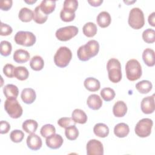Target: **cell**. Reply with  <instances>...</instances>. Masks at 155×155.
<instances>
[{
    "label": "cell",
    "instance_id": "obj_22",
    "mask_svg": "<svg viewBox=\"0 0 155 155\" xmlns=\"http://www.w3.org/2000/svg\"><path fill=\"white\" fill-rule=\"evenodd\" d=\"M130 132L129 126L125 123L117 124L114 128V133L118 137H125Z\"/></svg>",
    "mask_w": 155,
    "mask_h": 155
},
{
    "label": "cell",
    "instance_id": "obj_13",
    "mask_svg": "<svg viewBox=\"0 0 155 155\" xmlns=\"http://www.w3.org/2000/svg\"><path fill=\"white\" fill-rule=\"evenodd\" d=\"M64 140L62 137L58 134H54L51 136L46 138L45 143L47 146L51 149H58L59 148L62 143Z\"/></svg>",
    "mask_w": 155,
    "mask_h": 155
},
{
    "label": "cell",
    "instance_id": "obj_27",
    "mask_svg": "<svg viewBox=\"0 0 155 155\" xmlns=\"http://www.w3.org/2000/svg\"><path fill=\"white\" fill-rule=\"evenodd\" d=\"M48 18V15L44 14L39 5H38L35 7L34 12H33V20L35 21V22L39 24H44V22H46Z\"/></svg>",
    "mask_w": 155,
    "mask_h": 155
},
{
    "label": "cell",
    "instance_id": "obj_9",
    "mask_svg": "<svg viewBox=\"0 0 155 155\" xmlns=\"http://www.w3.org/2000/svg\"><path fill=\"white\" fill-rule=\"evenodd\" d=\"M78 28L73 25H68L58 29L55 35L56 38L61 41H67L78 33Z\"/></svg>",
    "mask_w": 155,
    "mask_h": 155
},
{
    "label": "cell",
    "instance_id": "obj_19",
    "mask_svg": "<svg viewBox=\"0 0 155 155\" xmlns=\"http://www.w3.org/2000/svg\"><path fill=\"white\" fill-rule=\"evenodd\" d=\"M30 58L29 53L23 49L16 50L13 54V60L19 64H23L27 62Z\"/></svg>",
    "mask_w": 155,
    "mask_h": 155
},
{
    "label": "cell",
    "instance_id": "obj_8",
    "mask_svg": "<svg viewBox=\"0 0 155 155\" xmlns=\"http://www.w3.org/2000/svg\"><path fill=\"white\" fill-rule=\"evenodd\" d=\"M153 122L151 119L143 118L140 120L136 125L134 131L137 136L140 137H146L150 135Z\"/></svg>",
    "mask_w": 155,
    "mask_h": 155
},
{
    "label": "cell",
    "instance_id": "obj_24",
    "mask_svg": "<svg viewBox=\"0 0 155 155\" xmlns=\"http://www.w3.org/2000/svg\"><path fill=\"white\" fill-rule=\"evenodd\" d=\"M93 132L99 137H106L109 134V128L105 124L98 123L94 126Z\"/></svg>",
    "mask_w": 155,
    "mask_h": 155
},
{
    "label": "cell",
    "instance_id": "obj_3",
    "mask_svg": "<svg viewBox=\"0 0 155 155\" xmlns=\"http://www.w3.org/2000/svg\"><path fill=\"white\" fill-rule=\"evenodd\" d=\"M72 58V53L67 47H60L54 56V62L56 66L60 68L67 67Z\"/></svg>",
    "mask_w": 155,
    "mask_h": 155
},
{
    "label": "cell",
    "instance_id": "obj_1",
    "mask_svg": "<svg viewBox=\"0 0 155 155\" xmlns=\"http://www.w3.org/2000/svg\"><path fill=\"white\" fill-rule=\"evenodd\" d=\"M99 51V44L94 39L90 40L84 45L79 47L77 55L80 61H87L91 58L97 55Z\"/></svg>",
    "mask_w": 155,
    "mask_h": 155
},
{
    "label": "cell",
    "instance_id": "obj_7",
    "mask_svg": "<svg viewBox=\"0 0 155 155\" xmlns=\"http://www.w3.org/2000/svg\"><path fill=\"white\" fill-rule=\"evenodd\" d=\"M14 40L18 45L31 47L35 44L36 38L35 35L30 31H19L15 35Z\"/></svg>",
    "mask_w": 155,
    "mask_h": 155
},
{
    "label": "cell",
    "instance_id": "obj_20",
    "mask_svg": "<svg viewBox=\"0 0 155 155\" xmlns=\"http://www.w3.org/2000/svg\"><path fill=\"white\" fill-rule=\"evenodd\" d=\"M84 85L85 88L90 91H98L101 87L99 81L92 77H89L85 79L84 82Z\"/></svg>",
    "mask_w": 155,
    "mask_h": 155
},
{
    "label": "cell",
    "instance_id": "obj_28",
    "mask_svg": "<svg viewBox=\"0 0 155 155\" xmlns=\"http://www.w3.org/2000/svg\"><path fill=\"white\" fill-rule=\"evenodd\" d=\"M97 28L96 25L92 22L86 23L82 28L83 33L85 36L88 38H91L95 36L97 33Z\"/></svg>",
    "mask_w": 155,
    "mask_h": 155
},
{
    "label": "cell",
    "instance_id": "obj_40",
    "mask_svg": "<svg viewBox=\"0 0 155 155\" xmlns=\"http://www.w3.org/2000/svg\"><path fill=\"white\" fill-rule=\"evenodd\" d=\"M60 18L64 22H71L75 18V13H72L62 8L60 12Z\"/></svg>",
    "mask_w": 155,
    "mask_h": 155
},
{
    "label": "cell",
    "instance_id": "obj_31",
    "mask_svg": "<svg viewBox=\"0 0 155 155\" xmlns=\"http://www.w3.org/2000/svg\"><path fill=\"white\" fill-rule=\"evenodd\" d=\"M29 76V72L27 68L23 66L15 67L14 71V76L19 81L26 80Z\"/></svg>",
    "mask_w": 155,
    "mask_h": 155
},
{
    "label": "cell",
    "instance_id": "obj_15",
    "mask_svg": "<svg viewBox=\"0 0 155 155\" xmlns=\"http://www.w3.org/2000/svg\"><path fill=\"white\" fill-rule=\"evenodd\" d=\"M88 107L93 110H97L101 108L102 105V101L101 97L96 94L90 95L87 100Z\"/></svg>",
    "mask_w": 155,
    "mask_h": 155
},
{
    "label": "cell",
    "instance_id": "obj_23",
    "mask_svg": "<svg viewBox=\"0 0 155 155\" xmlns=\"http://www.w3.org/2000/svg\"><path fill=\"white\" fill-rule=\"evenodd\" d=\"M71 118L76 123L84 124L87 121V116L86 113L81 109H75L71 114Z\"/></svg>",
    "mask_w": 155,
    "mask_h": 155
},
{
    "label": "cell",
    "instance_id": "obj_47",
    "mask_svg": "<svg viewBox=\"0 0 155 155\" xmlns=\"http://www.w3.org/2000/svg\"><path fill=\"white\" fill-rule=\"evenodd\" d=\"M88 2L93 7L100 6L101 4L103 2V0H88Z\"/></svg>",
    "mask_w": 155,
    "mask_h": 155
},
{
    "label": "cell",
    "instance_id": "obj_5",
    "mask_svg": "<svg viewBox=\"0 0 155 155\" xmlns=\"http://www.w3.org/2000/svg\"><path fill=\"white\" fill-rule=\"evenodd\" d=\"M129 25L136 30L142 28L145 24V18L142 10L138 8H133L129 13L128 19Z\"/></svg>",
    "mask_w": 155,
    "mask_h": 155
},
{
    "label": "cell",
    "instance_id": "obj_6",
    "mask_svg": "<svg viewBox=\"0 0 155 155\" xmlns=\"http://www.w3.org/2000/svg\"><path fill=\"white\" fill-rule=\"evenodd\" d=\"M4 109L13 119L20 117L23 113L22 108L16 99H7L4 102Z\"/></svg>",
    "mask_w": 155,
    "mask_h": 155
},
{
    "label": "cell",
    "instance_id": "obj_25",
    "mask_svg": "<svg viewBox=\"0 0 155 155\" xmlns=\"http://www.w3.org/2000/svg\"><path fill=\"white\" fill-rule=\"evenodd\" d=\"M39 6L42 12L44 14L48 15L54 10L56 7V1L51 0H43L41 2Z\"/></svg>",
    "mask_w": 155,
    "mask_h": 155
},
{
    "label": "cell",
    "instance_id": "obj_43",
    "mask_svg": "<svg viewBox=\"0 0 155 155\" xmlns=\"http://www.w3.org/2000/svg\"><path fill=\"white\" fill-rule=\"evenodd\" d=\"M1 33L0 35L1 36H8L10 35L13 29L11 26L8 25L7 24L3 23L2 22H1Z\"/></svg>",
    "mask_w": 155,
    "mask_h": 155
},
{
    "label": "cell",
    "instance_id": "obj_41",
    "mask_svg": "<svg viewBox=\"0 0 155 155\" xmlns=\"http://www.w3.org/2000/svg\"><path fill=\"white\" fill-rule=\"evenodd\" d=\"M58 124L61 127V128H67L71 125H75L76 122L73 121L72 118L68 117H63L60 118L58 120Z\"/></svg>",
    "mask_w": 155,
    "mask_h": 155
},
{
    "label": "cell",
    "instance_id": "obj_39",
    "mask_svg": "<svg viewBox=\"0 0 155 155\" xmlns=\"http://www.w3.org/2000/svg\"><path fill=\"white\" fill-rule=\"evenodd\" d=\"M10 137L15 143L21 142L24 137V133L20 130H14L10 134Z\"/></svg>",
    "mask_w": 155,
    "mask_h": 155
},
{
    "label": "cell",
    "instance_id": "obj_26",
    "mask_svg": "<svg viewBox=\"0 0 155 155\" xmlns=\"http://www.w3.org/2000/svg\"><path fill=\"white\" fill-rule=\"evenodd\" d=\"M18 18L22 22H30L33 19V12L28 8L23 7L19 10Z\"/></svg>",
    "mask_w": 155,
    "mask_h": 155
},
{
    "label": "cell",
    "instance_id": "obj_21",
    "mask_svg": "<svg viewBox=\"0 0 155 155\" xmlns=\"http://www.w3.org/2000/svg\"><path fill=\"white\" fill-rule=\"evenodd\" d=\"M3 93L7 99H16L19 94V90L17 86L10 84L4 86Z\"/></svg>",
    "mask_w": 155,
    "mask_h": 155
},
{
    "label": "cell",
    "instance_id": "obj_29",
    "mask_svg": "<svg viewBox=\"0 0 155 155\" xmlns=\"http://www.w3.org/2000/svg\"><path fill=\"white\" fill-rule=\"evenodd\" d=\"M153 88L151 82L147 80H143L136 84V88L142 94H147L149 93Z\"/></svg>",
    "mask_w": 155,
    "mask_h": 155
},
{
    "label": "cell",
    "instance_id": "obj_14",
    "mask_svg": "<svg viewBox=\"0 0 155 155\" xmlns=\"http://www.w3.org/2000/svg\"><path fill=\"white\" fill-rule=\"evenodd\" d=\"M21 97L24 103L31 104L36 99V92L33 88H25L22 90L21 94Z\"/></svg>",
    "mask_w": 155,
    "mask_h": 155
},
{
    "label": "cell",
    "instance_id": "obj_10",
    "mask_svg": "<svg viewBox=\"0 0 155 155\" xmlns=\"http://www.w3.org/2000/svg\"><path fill=\"white\" fill-rule=\"evenodd\" d=\"M87 155H103L104 147L102 143L98 140L91 139L86 145Z\"/></svg>",
    "mask_w": 155,
    "mask_h": 155
},
{
    "label": "cell",
    "instance_id": "obj_42",
    "mask_svg": "<svg viewBox=\"0 0 155 155\" xmlns=\"http://www.w3.org/2000/svg\"><path fill=\"white\" fill-rule=\"evenodd\" d=\"M15 67L11 64H7L3 68L4 74L8 78H12L14 77V71Z\"/></svg>",
    "mask_w": 155,
    "mask_h": 155
},
{
    "label": "cell",
    "instance_id": "obj_2",
    "mask_svg": "<svg viewBox=\"0 0 155 155\" xmlns=\"http://www.w3.org/2000/svg\"><path fill=\"white\" fill-rule=\"evenodd\" d=\"M109 80L113 83L119 82L122 79L121 65L119 61L116 58L110 59L107 64Z\"/></svg>",
    "mask_w": 155,
    "mask_h": 155
},
{
    "label": "cell",
    "instance_id": "obj_18",
    "mask_svg": "<svg viewBox=\"0 0 155 155\" xmlns=\"http://www.w3.org/2000/svg\"><path fill=\"white\" fill-rule=\"evenodd\" d=\"M142 59L147 66L153 67L155 64L154 51L150 48H145L142 53Z\"/></svg>",
    "mask_w": 155,
    "mask_h": 155
},
{
    "label": "cell",
    "instance_id": "obj_11",
    "mask_svg": "<svg viewBox=\"0 0 155 155\" xmlns=\"http://www.w3.org/2000/svg\"><path fill=\"white\" fill-rule=\"evenodd\" d=\"M142 111L147 114H151L154 111V94L151 96H147L142 99L140 104Z\"/></svg>",
    "mask_w": 155,
    "mask_h": 155
},
{
    "label": "cell",
    "instance_id": "obj_32",
    "mask_svg": "<svg viewBox=\"0 0 155 155\" xmlns=\"http://www.w3.org/2000/svg\"><path fill=\"white\" fill-rule=\"evenodd\" d=\"M38 127V122L33 119H27L25 120L22 123V129L27 133H35Z\"/></svg>",
    "mask_w": 155,
    "mask_h": 155
},
{
    "label": "cell",
    "instance_id": "obj_44",
    "mask_svg": "<svg viewBox=\"0 0 155 155\" xmlns=\"http://www.w3.org/2000/svg\"><path fill=\"white\" fill-rule=\"evenodd\" d=\"M10 129V125L5 120H1L0 122V133L1 134L7 133Z\"/></svg>",
    "mask_w": 155,
    "mask_h": 155
},
{
    "label": "cell",
    "instance_id": "obj_34",
    "mask_svg": "<svg viewBox=\"0 0 155 155\" xmlns=\"http://www.w3.org/2000/svg\"><path fill=\"white\" fill-rule=\"evenodd\" d=\"M40 133L42 137L47 138L55 134L56 128L52 124H45L41 127Z\"/></svg>",
    "mask_w": 155,
    "mask_h": 155
},
{
    "label": "cell",
    "instance_id": "obj_12",
    "mask_svg": "<svg viewBox=\"0 0 155 155\" xmlns=\"http://www.w3.org/2000/svg\"><path fill=\"white\" fill-rule=\"evenodd\" d=\"M27 145L30 150L37 151L39 150L42 145V139L35 133H31L27 138Z\"/></svg>",
    "mask_w": 155,
    "mask_h": 155
},
{
    "label": "cell",
    "instance_id": "obj_30",
    "mask_svg": "<svg viewBox=\"0 0 155 155\" xmlns=\"http://www.w3.org/2000/svg\"><path fill=\"white\" fill-rule=\"evenodd\" d=\"M30 66L31 68L35 71H40L44 66V59L40 56H35L30 61Z\"/></svg>",
    "mask_w": 155,
    "mask_h": 155
},
{
    "label": "cell",
    "instance_id": "obj_33",
    "mask_svg": "<svg viewBox=\"0 0 155 155\" xmlns=\"http://www.w3.org/2000/svg\"><path fill=\"white\" fill-rule=\"evenodd\" d=\"M65 135L66 137L70 140L76 139L79 136V131L75 125H71L67 128L65 130Z\"/></svg>",
    "mask_w": 155,
    "mask_h": 155
},
{
    "label": "cell",
    "instance_id": "obj_48",
    "mask_svg": "<svg viewBox=\"0 0 155 155\" xmlns=\"http://www.w3.org/2000/svg\"><path fill=\"white\" fill-rule=\"evenodd\" d=\"M25 1V2H26V3H27V4H34V3H35L36 2V0H35V1H33V0H31V1Z\"/></svg>",
    "mask_w": 155,
    "mask_h": 155
},
{
    "label": "cell",
    "instance_id": "obj_46",
    "mask_svg": "<svg viewBox=\"0 0 155 155\" xmlns=\"http://www.w3.org/2000/svg\"><path fill=\"white\" fill-rule=\"evenodd\" d=\"M148 21L150 25L153 27H155V12H153L149 15Z\"/></svg>",
    "mask_w": 155,
    "mask_h": 155
},
{
    "label": "cell",
    "instance_id": "obj_45",
    "mask_svg": "<svg viewBox=\"0 0 155 155\" xmlns=\"http://www.w3.org/2000/svg\"><path fill=\"white\" fill-rule=\"evenodd\" d=\"M13 1L12 0H3L0 2V8L2 10L7 11L12 6Z\"/></svg>",
    "mask_w": 155,
    "mask_h": 155
},
{
    "label": "cell",
    "instance_id": "obj_38",
    "mask_svg": "<svg viewBox=\"0 0 155 155\" xmlns=\"http://www.w3.org/2000/svg\"><path fill=\"white\" fill-rule=\"evenodd\" d=\"M63 6V9L72 13H75L78 7V2L76 0H65L64 2Z\"/></svg>",
    "mask_w": 155,
    "mask_h": 155
},
{
    "label": "cell",
    "instance_id": "obj_36",
    "mask_svg": "<svg viewBox=\"0 0 155 155\" xmlns=\"http://www.w3.org/2000/svg\"><path fill=\"white\" fill-rule=\"evenodd\" d=\"M143 40L148 44H151L155 41V31L151 28H147L142 33Z\"/></svg>",
    "mask_w": 155,
    "mask_h": 155
},
{
    "label": "cell",
    "instance_id": "obj_17",
    "mask_svg": "<svg viewBox=\"0 0 155 155\" xmlns=\"http://www.w3.org/2000/svg\"><path fill=\"white\" fill-rule=\"evenodd\" d=\"M96 21L99 27L101 28H106L108 27L111 24V16L107 12H101L97 15L96 18Z\"/></svg>",
    "mask_w": 155,
    "mask_h": 155
},
{
    "label": "cell",
    "instance_id": "obj_35",
    "mask_svg": "<svg viewBox=\"0 0 155 155\" xmlns=\"http://www.w3.org/2000/svg\"><path fill=\"white\" fill-rule=\"evenodd\" d=\"M115 95L116 93L114 90L109 87L104 88L101 91V96L102 98L107 102L113 100L114 98Z\"/></svg>",
    "mask_w": 155,
    "mask_h": 155
},
{
    "label": "cell",
    "instance_id": "obj_4",
    "mask_svg": "<svg viewBox=\"0 0 155 155\" xmlns=\"http://www.w3.org/2000/svg\"><path fill=\"white\" fill-rule=\"evenodd\" d=\"M125 71L127 78L130 81L139 79L142 74L141 65L139 61L135 59H130L127 62Z\"/></svg>",
    "mask_w": 155,
    "mask_h": 155
},
{
    "label": "cell",
    "instance_id": "obj_37",
    "mask_svg": "<svg viewBox=\"0 0 155 155\" xmlns=\"http://www.w3.org/2000/svg\"><path fill=\"white\" fill-rule=\"evenodd\" d=\"M12 50V46L10 42L2 41L0 44L1 54L4 56H7L10 54Z\"/></svg>",
    "mask_w": 155,
    "mask_h": 155
},
{
    "label": "cell",
    "instance_id": "obj_16",
    "mask_svg": "<svg viewBox=\"0 0 155 155\" xmlns=\"http://www.w3.org/2000/svg\"><path fill=\"white\" fill-rule=\"evenodd\" d=\"M127 111V106L122 101H117L113 107V114L117 117L124 116Z\"/></svg>",
    "mask_w": 155,
    "mask_h": 155
}]
</instances>
